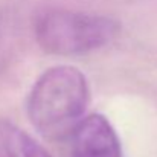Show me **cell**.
<instances>
[{"instance_id":"obj_3","label":"cell","mask_w":157,"mask_h":157,"mask_svg":"<svg viewBox=\"0 0 157 157\" xmlns=\"http://www.w3.org/2000/svg\"><path fill=\"white\" fill-rule=\"evenodd\" d=\"M72 137L73 157H122L121 140L110 121L102 114L84 116Z\"/></svg>"},{"instance_id":"obj_4","label":"cell","mask_w":157,"mask_h":157,"mask_svg":"<svg viewBox=\"0 0 157 157\" xmlns=\"http://www.w3.org/2000/svg\"><path fill=\"white\" fill-rule=\"evenodd\" d=\"M0 157H52L18 125L0 119Z\"/></svg>"},{"instance_id":"obj_1","label":"cell","mask_w":157,"mask_h":157,"mask_svg":"<svg viewBox=\"0 0 157 157\" xmlns=\"http://www.w3.org/2000/svg\"><path fill=\"white\" fill-rule=\"evenodd\" d=\"M89 104V84L84 73L67 64L44 70L28 95L31 124L48 139L72 134L84 119Z\"/></svg>"},{"instance_id":"obj_2","label":"cell","mask_w":157,"mask_h":157,"mask_svg":"<svg viewBox=\"0 0 157 157\" xmlns=\"http://www.w3.org/2000/svg\"><path fill=\"white\" fill-rule=\"evenodd\" d=\"M34 32L44 52L73 56L95 52L111 43L119 34V25L105 15L49 9L38 15Z\"/></svg>"}]
</instances>
